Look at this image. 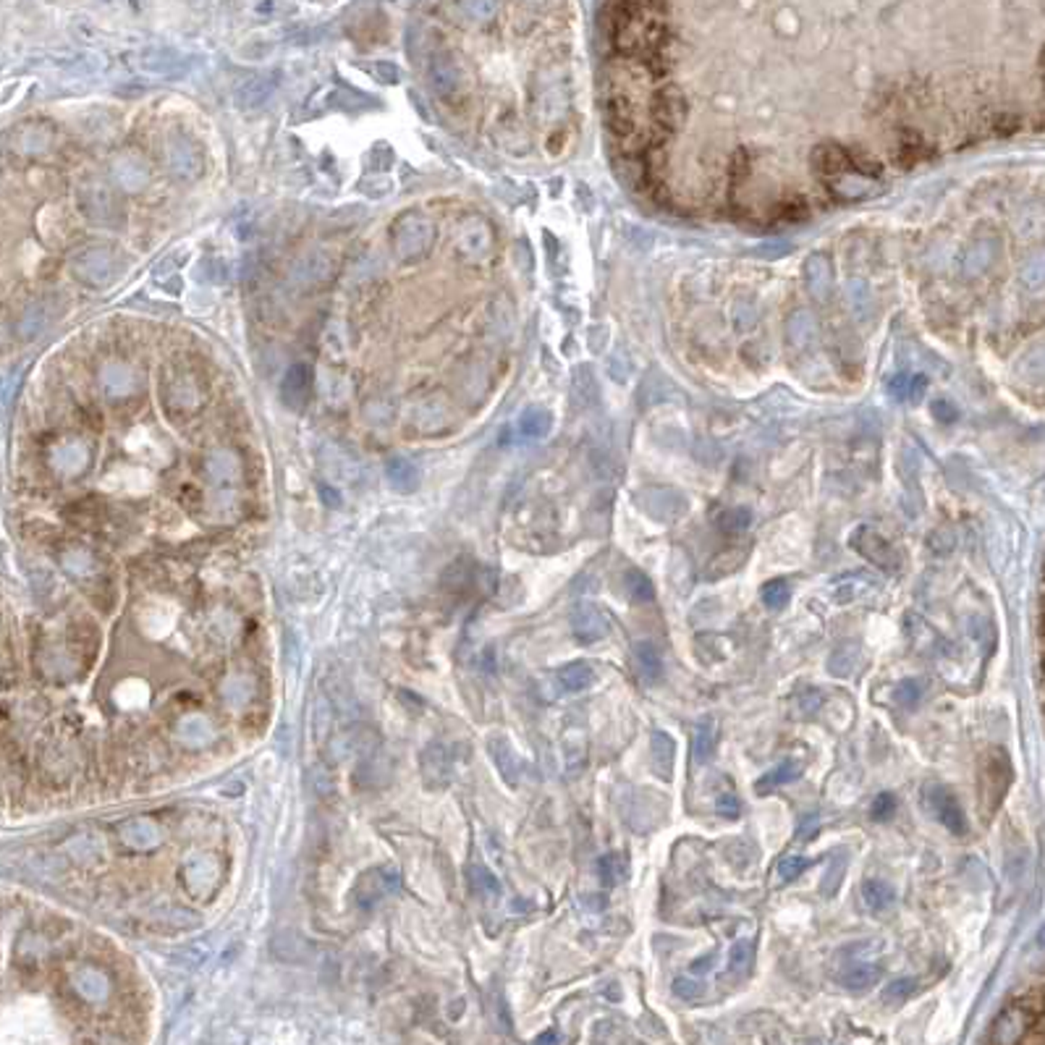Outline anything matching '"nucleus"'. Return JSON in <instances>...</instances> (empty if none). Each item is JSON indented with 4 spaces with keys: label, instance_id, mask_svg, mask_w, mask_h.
<instances>
[{
    "label": "nucleus",
    "instance_id": "1",
    "mask_svg": "<svg viewBox=\"0 0 1045 1045\" xmlns=\"http://www.w3.org/2000/svg\"><path fill=\"white\" fill-rule=\"evenodd\" d=\"M1012 778H1014V770H1012V760L1006 755V749L1001 747H990L980 755V763H977V799H980V815L990 818L1009 794L1012 789Z\"/></svg>",
    "mask_w": 1045,
    "mask_h": 1045
},
{
    "label": "nucleus",
    "instance_id": "2",
    "mask_svg": "<svg viewBox=\"0 0 1045 1045\" xmlns=\"http://www.w3.org/2000/svg\"><path fill=\"white\" fill-rule=\"evenodd\" d=\"M390 239H393L396 254L404 262H414V260H422L433 249L435 225H433V220L427 218L425 213L412 210V213H404L401 218L393 223Z\"/></svg>",
    "mask_w": 1045,
    "mask_h": 1045
},
{
    "label": "nucleus",
    "instance_id": "3",
    "mask_svg": "<svg viewBox=\"0 0 1045 1045\" xmlns=\"http://www.w3.org/2000/svg\"><path fill=\"white\" fill-rule=\"evenodd\" d=\"M1043 1014V1001L1040 995L1030 993V995H1022L1017 998L1012 1006H1006V1012L998 1017L995 1027H993V1043L995 1045H1017Z\"/></svg>",
    "mask_w": 1045,
    "mask_h": 1045
},
{
    "label": "nucleus",
    "instance_id": "4",
    "mask_svg": "<svg viewBox=\"0 0 1045 1045\" xmlns=\"http://www.w3.org/2000/svg\"><path fill=\"white\" fill-rule=\"evenodd\" d=\"M121 273L118 260L108 249L89 247L74 257V275L92 289H105Z\"/></svg>",
    "mask_w": 1045,
    "mask_h": 1045
},
{
    "label": "nucleus",
    "instance_id": "5",
    "mask_svg": "<svg viewBox=\"0 0 1045 1045\" xmlns=\"http://www.w3.org/2000/svg\"><path fill=\"white\" fill-rule=\"evenodd\" d=\"M922 799L928 804L930 815L946 830H951L954 836H964L967 833V818H964L962 807H959V799L954 797L951 789H946L940 784H928L922 789Z\"/></svg>",
    "mask_w": 1045,
    "mask_h": 1045
},
{
    "label": "nucleus",
    "instance_id": "6",
    "mask_svg": "<svg viewBox=\"0 0 1045 1045\" xmlns=\"http://www.w3.org/2000/svg\"><path fill=\"white\" fill-rule=\"evenodd\" d=\"M393 891H399V870L396 867H372V870L359 875L352 896L359 907L367 909L383 902L385 896H390Z\"/></svg>",
    "mask_w": 1045,
    "mask_h": 1045
},
{
    "label": "nucleus",
    "instance_id": "7",
    "mask_svg": "<svg viewBox=\"0 0 1045 1045\" xmlns=\"http://www.w3.org/2000/svg\"><path fill=\"white\" fill-rule=\"evenodd\" d=\"M79 210H82L87 218L97 220V223H105V225H118L124 220V213L118 207V199L113 197L110 189L105 187H87L79 194Z\"/></svg>",
    "mask_w": 1045,
    "mask_h": 1045
},
{
    "label": "nucleus",
    "instance_id": "8",
    "mask_svg": "<svg viewBox=\"0 0 1045 1045\" xmlns=\"http://www.w3.org/2000/svg\"><path fill=\"white\" fill-rule=\"evenodd\" d=\"M168 163H170L173 176H179L184 181L197 179L202 173V168H205L199 147L194 144L192 139L181 137V134H176V137L170 139V144H168Z\"/></svg>",
    "mask_w": 1045,
    "mask_h": 1045
},
{
    "label": "nucleus",
    "instance_id": "9",
    "mask_svg": "<svg viewBox=\"0 0 1045 1045\" xmlns=\"http://www.w3.org/2000/svg\"><path fill=\"white\" fill-rule=\"evenodd\" d=\"M427 77L433 84V92L438 97H454L462 87V69H459V60L451 53H435L430 58V66H427Z\"/></svg>",
    "mask_w": 1045,
    "mask_h": 1045
},
{
    "label": "nucleus",
    "instance_id": "10",
    "mask_svg": "<svg viewBox=\"0 0 1045 1045\" xmlns=\"http://www.w3.org/2000/svg\"><path fill=\"white\" fill-rule=\"evenodd\" d=\"M852 545L857 548V553H862L870 564H875L880 569H888V572L899 569V553L873 529H859L852 537Z\"/></svg>",
    "mask_w": 1045,
    "mask_h": 1045
},
{
    "label": "nucleus",
    "instance_id": "11",
    "mask_svg": "<svg viewBox=\"0 0 1045 1045\" xmlns=\"http://www.w3.org/2000/svg\"><path fill=\"white\" fill-rule=\"evenodd\" d=\"M572 629L579 642L590 645V642H598L603 639L605 634L610 632V624L603 616V610L592 603H579L572 613Z\"/></svg>",
    "mask_w": 1045,
    "mask_h": 1045
},
{
    "label": "nucleus",
    "instance_id": "12",
    "mask_svg": "<svg viewBox=\"0 0 1045 1045\" xmlns=\"http://www.w3.org/2000/svg\"><path fill=\"white\" fill-rule=\"evenodd\" d=\"M419 768L422 778L430 789H443L451 781V760L443 744H430L419 755Z\"/></svg>",
    "mask_w": 1045,
    "mask_h": 1045
},
{
    "label": "nucleus",
    "instance_id": "13",
    "mask_svg": "<svg viewBox=\"0 0 1045 1045\" xmlns=\"http://www.w3.org/2000/svg\"><path fill=\"white\" fill-rule=\"evenodd\" d=\"M634 665V674L645 682V684H658L663 679V655L653 642H637L629 653Z\"/></svg>",
    "mask_w": 1045,
    "mask_h": 1045
},
{
    "label": "nucleus",
    "instance_id": "14",
    "mask_svg": "<svg viewBox=\"0 0 1045 1045\" xmlns=\"http://www.w3.org/2000/svg\"><path fill=\"white\" fill-rule=\"evenodd\" d=\"M278 79H280V77H278L275 71L273 74H260V77L247 79V82L236 89V105L244 110L265 105V103L270 100V95L278 89Z\"/></svg>",
    "mask_w": 1045,
    "mask_h": 1045
},
{
    "label": "nucleus",
    "instance_id": "15",
    "mask_svg": "<svg viewBox=\"0 0 1045 1045\" xmlns=\"http://www.w3.org/2000/svg\"><path fill=\"white\" fill-rule=\"evenodd\" d=\"M456 249L462 254H467L472 260L477 257H485L488 249H490V228L482 218H469L462 231H459V239H456Z\"/></svg>",
    "mask_w": 1045,
    "mask_h": 1045
},
{
    "label": "nucleus",
    "instance_id": "16",
    "mask_svg": "<svg viewBox=\"0 0 1045 1045\" xmlns=\"http://www.w3.org/2000/svg\"><path fill=\"white\" fill-rule=\"evenodd\" d=\"M650 765H653V773L658 775L660 781H671L674 778L676 744H674V739L665 731H655L653 739H650Z\"/></svg>",
    "mask_w": 1045,
    "mask_h": 1045
},
{
    "label": "nucleus",
    "instance_id": "17",
    "mask_svg": "<svg viewBox=\"0 0 1045 1045\" xmlns=\"http://www.w3.org/2000/svg\"><path fill=\"white\" fill-rule=\"evenodd\" d=\"M270 951H273L278 959H283V962H307L315 951H312V946H309V940L307 938H302L299 933H294V930H283V933H275L273 938H270Z\"/></svg>",
    "mask_w": 1045,
    "mask_h": 1045
},
{
    "label": "nucleus",
    "instance_id": "18",
    "mask_svg": "<svg viewBox=\"0 0 1045 1045\" xmlns=\"http://www.w3.org/2000/svg\"><path fill=\"white\" fill-rule=\"evenodd\" d=\"M309 383H312V372L307 364H291L283 375V383H280V396L286 404L291 407H299L307 393H309Z\"/></svg>",
    "mask_w": 1045,
    "mask_h": 1045
},
{
    "label": "nucleus",
    "instance_id": "19",
    "mask_svg": "<svg viewBox=\"0 0 1045 1045\" xmlns=\"http://www.w3.org/2000/svg\"><path fill=\"white\" fill-rule=\"evenodd\" d=\"M385 477H388V482H390V488L396 493H414L419 488V469L414 467L409 459H404V456L388 459Z\"/></svg>",
    "mask_w": 1045,
    "mask_h": 1045
},
{
    "label": "nucleus",
    "instance_id": "20",
    "mask_svg": "<svg viewBox=\"0 0 1045 1045\" xmlns=\"http://www.w3.org/2000/svg\"><path fill=\"white\" fill-rule=\"evenodd\" d=\"M715 742H718V726H715L713 718H702L697 726H694V734H692V763L694 765H705L715 752Z\"/></svg>",
    "mask_w": 1045,
    "mask_h": 1045
},
{
    "label": "nucleus",
    "instance_id": "21",
    "mask_svg": "<svg viewBox=\"0 0 1045 1045\" xmlns=\"http://www.w3.org/2000/svg\"><path fill=\"white\" fill-rule=\"evenodd\" d=\"M488 749H490V755H493L495 768L500 770V775L514 786L517 778H519L522 763H519V757H517V752H514L511 742H509L506 737H493V739L488 742Z\"/></svg>",
    "mask_w": 1045,
    "mask_h": 1045
},
{
    "label": "nucleus",
    "instance_id": "22",
    "mask_svg": "<svg viewBox=\"0 0 1045 1045\" xmlns=\"http://www.w3.org/2000/svg\"><path fill=\"white\" fill-rule=\"evenodd\" d=\"M859 665H862V647L857 642H844L830 653L828 674H833L839 679H849L859 671Z\"/></svg>",
    "mask_w": 1045,
    "mask_h": 1045
},
{
    "label": "nucleus",
    "instance_id": "23",
    "mask_svg": "<svg viewBox=\"0 0 1045 1045\" xmlns=\"http://www.w3.org/2000/svg\"><path fill=\"white\" fill-rule=\"evenodd\" d=\"M799 773H802V763H799L797 757H786L784 763H778L775 768H770L768 773H763L757 778L755 792L757 794H770L773 789H781V786L792 784L794 778H799Z\"/></svg>",
    "mask_w": 1045,
    "mask_h": 1045
},
{
    "label": "nucleus",
    "instance_id": "24",
    "mask_svg": "<svg viewBox=\"0 0 1045 1045\" xmlns=\"http://www.w3.org/2000/svg\"><path fill=\"white\" fill-rule=\"evenodd\" d=\"M558 684L566 689V692H584L595 684V671L590 663L584 660H574V663H566L564 668H558L555 674Z\"/></svg>",
    "mask_w": 1045,
    "mask_h": 1045
},
{
    "label": "nucleus",
    "instance_id": "25",
    "mask_svg": "<svg viewBox=\"0 0 1045 1045\" xmlns=\"http://www.w3.org/2000/svg\"><path fill=\"white\" fill-rule=\"evenodd\" d=\"M862 902H865V907L870 909V912L883 914V912H888V909L894 907L896 891H894V885L885 883V880L870 878L862 883Z\"/></svg>",
    "mask_w": 1045,
    "mask_h": 1045
},
{
    "label": "nucleus",
    "instance_id": "26",
    "mask_svg": "<svg viewBox=\"0 0 1045 1045\" xmlns=\"http://www.w3.org/2000/svg\"><path fill=\"white\" fill-rule=\"evenodd\" d=\"M815 165L823 176H836V173L849 170L854 165V158L839 144H823L815 150ZM854 170H857V165H854Z\"/></svg>",
    "mask_w": 1045,
    "mask_h": 1045
},
{
    "label": "nucleus",
    "instance_id": "27",
    "mask_svg": "<svg viewBox=\"0 0 1045 1045\" xmlns=\"http://www.w3.org/2000/svg\"><path fill=\"white\" fill-rule=\"evenodd\" d=\"M113 173H115V181L124 187V189H132L137 192L147 184V163H142L134 155H124L118 158L113 165Z\"/></svg>",
    "mask_w": 1045,
    "mask_h": 1045
},
{
    "label": "nucleus",
    "instance_id": "28",
    "mask_svg": "<svg viewBox=\"0 0 1045 1045\" xmlns=\"http://www.w3.org/2000/svg\"><path fill=\"white\" fill-rule=\"evenodd\" d=\"M653 115H655V121H658L660 126L674 129V126L684 118V103H682V97H679L674 89H663L658 95V100H655Z\"/></svg>",
    "mask_w": 1045,
    "mask_h": 1045
},
{
    "label": "nucleus",
    "instance_id": "29",
    "mask_svg": "<svg viewBox=\"0 0 1045 1045\" xmlns=\"http://www.w3.org/2000/svg\"><path fill=\"white\" fill-rule=\"evenodd\" d=\"M880 964L875 962H857L852 964V967H847L844 972H841V985H847V988L852 990H865V988H873L875 983L880 980Z\"/></svg>",
    "mask_w": 1045,
    "mask_h": 1045
},
{
    "label": "nucleus",
    "instance_id": "30",
    "mask_svg": "<svg viewBox=\"0 0 1045 1045\" xmlns=\"http://www.w3.org/2000/svg\"><path fill=\"white\" fill-rule=\"evenodd\" d=\"M50 320H53V312H50L48 304H32L27 312L22 315V320H19V335L22 338H34V335H40L42 330L50 325Z\"/></svg>",
    "mask_w": 1045,
    "mask_h": 1045
},
{
    "label": "nucleus",
    "instance_id": "31",
    "mask_svg": "<svg viewBox=\"0 0 1045 1045\" xmlns=\"http://www.w3.org/2000/svg\"><path fill=\"white\" fill-rule=\"evenodd\" d=\"M810 867H812V859H807V857H799V854L784 857V859H778V865H775V880H778L781 885H786V883L797 880L799 875H804Z\"/></svg>",
    "mask_w": 1045,
    "mask_h": 1045
},
{
    "label": "nucleus",
    "instance_id": "32",
    "mask_svg": "<svg viewBox=\"0 0 1045 1045\" xmlns=\"http://www.w3.org/2000/svg\"><path fill=\"white\" fill-rule=\"evenodd\" d=\"M550 427V417L548 412H543V409H529V412L522 414V419H519V433H522L524 438H540V435H545Z\"/></svg>",
    "mask_w": 1045,
    "mask_h": 1045
},
{
    "label": "nucleus",
    "instance_id": "33",
    "mask_svg": "<svg viewBox=\"0 0 1045 1045\" xmlns=\"http://www.w3.org/2000/svg\"><path fill=\"white\" fill-rule=\"evenodd\" d=\"M69 464H74V472H82V467L87 464V451H84L82 445L69 443V445H63V448L55 451V467L69 474V472H71Z\"/></svg>",
    "mask_w": 1045,
    "mask_h": 1045
},
{
    "label": "nucleus",
    "instance_id": "34",
    "mask_svg": "<svg viewBox=\"0 0 1045 1045\" xmlns=\"http://www.w3.org/2000/svg\"><path fill=\"white\" fill-rule=\"evenodd\" d=\"M598 870H600V880L605 885H616L619 880L627 878V862L621 854H605Z\"/></svg>",
    "mask_w": 1045,
    "mask_h": 1045
},
{
    "label": "nucleus",
    "instance_id": "35",
    "mask_svg": "<svg viewBox=\"0 0 1045 1045\" xmlns=\"http://www.w3.org/2000/svg\"><path fill=\"white\" fill-rule=\"evenodd\" d=\"M752 954H755V946H752V940L749 938H739L734 946H731V951H729V967H726V972L729 975H734V972H742V969H747L749 967V962H752Z\"/></svg>",
    "mask_w": 1045,
    "mask_h": 1045
},
{
    "label": "nucleus",
    "instance_id": "36",
    "mask_svg": "<svg viewBox=\"0 0 1045 1045\" xmlns=\"http://www.w3.org/2000/svg\"><path fill=\"white\" fill-rule=\"evenodd\" d=\"M789 598H792V590H789V584H786L784 579H773V582H768V584L763 587V603L768 605V608H773V610L786 608V605H789Z\"/></svg>",
    "mask_w": 1045,
    "mask_h": 1045
},
{
    "label": "nucleus",
    "instance_id": "37",
    "mask_svg": "<svg viewBox=\"0 0 1045 1045\" xmlns=\"http://www.w3.org/2000/svg\"><path fill=\"white\" fill-rule=\"evenodd\" d=\"M469 883H472L474 891H480V894H490V896H495V894L500 891V883H498V878H495L485 865H472V867H469Z\"/></svg>",
    "mask_w": 1045,
    "mask_h": 1045
},
{
    "label": "nucleus",
    "instance_id": "38",
    "mask_svg": "<svg viewBox=\"0 0 1045 1045\" xmlns=\"http://www.w3.org/2000/svg\"><path fill=\"white\" fill-rule=\"evenodd\" d=\"M627 582H629V595H632V600H637V603H647V600H653V582L645 577L642 572H629L627 574Z\"/></svg>",
    "mask_w": 1045,
    "mask_h": 1045
},
{
    "label": "nucleus",
    "instance_id": "39",
    "mask_svg": "<svg viewBox=\"0 0 1045 1045\" xmlns=\"http://www.w3.org/2000/svg\"><path fill=\"white\" fill-rule=\"evenodd\" d=\"M914 990H917V980H912V977L894 980V983H888V985H885V990H883V1001H888V1004H899V1001L909 998Z\"/></svg>",
    "mask_w": 1045,
    "mask_h": 1045
},
{
    "label": "nucleus",
    "instance_id": "40",
    "mask_svg": "<svg viewBox=\"0 0 1045 1045\" xmlns=\"http://www.w3.org/2000/svg\"><path fill=\"white\" fill-rule=\"evenodd\" d=\"M920 697H922V687H920V682H914V679H907V682H902L899 687L894 689V700H896L902 708H914V705L920 702Z\"/></svg>",
    "mask_w": 1045,
    "mask_h": 1045
},
{
    "label": "nucleus",
    "instance_id": "41",
    "mask_svg": "<svg viewBox=\"0 0 1045 1045\" xmlns=\"http://www.w3.org/2000/svg\"><path fill=\"white\" fill-rule=\"evenodd\" d=\"M820 705H823V692L807 689V692L799 694V713L802 715H815L820 710Z\"/></svg>",
    "mask_w": 1045,
    "mask_h": 1045
},
{
    "label": "nucleus",
    "instance_id": "42",
    "mask_svg": "<svg viewBox=\"0 0 1045 1045\" xmlns=\"http://www.w3.org/2000/svg\"><path fill=\"white\" fill-rule=\"evenodd\" d=\"M372 71H375V77H378L383 84L401 82V69H399L396 63H390V60H378V63L372 66Z\"/></svg>",
    "mask_w": 1045,
    "mask_h": 1045
},
{
    "label": "nucleus",
    "instance_id": "43",
    "mask_svg": "<svg viewBox=\"0 0 1045 1045\" xmlns=\"http://www.w3.org/2000/svg\"><path fill=\"white\" fill-rule=\"evenodd\" d=\"M674 993H676L679 998H684V1001H694V998L702 995V983L689 980V977H679V980L674 983Z\"/></svg>",
    "mask_w": 1045,
    "mask_h": 1045
},
{
    "label": "nucleus",
    "instance_id": "44",
    "mask_svg": "<svg viewBox=\"0 0 1045 1045\" xmlns=\"http://www.w3.org/2000/svg\"><path fill=\"white\" fill-rule=\"evenodd\" d=\"M873 818L875 820H888L894 812H896V799H894V794H880L875 802H873Z\"/></svg>",
    "mask_w": 1045,
    "mask_h": 1045
},
{
    "label": "nucleus",
    "instance_id": "45",
    "mask_svg": "<svg viewBox=\"0 0 1045 1045\" xmlns=\"http://www.w3.org/2000/svg\"><path fill=\"white\" fill-rule=\"evenodd\" d=\"M715 812H718V815H723V818H737V815L742 812L739 797H734V794H723V797H718V802H715Z\"/></svg>",
    "mask_w": 1045,
    "mask_h": 1045
},
{
    "label": "nucleus",
    "instance_id": "46",
    "mask_svg": "<svg viewBox=\"0 0 1045 1045\" xmlns=\"http://www.w3.org/2000/svg\"><path fill=\"white\" fill-rule=\"evenodd\" d=\"M747 524H749V514H747V511H729V514L720 519L723 532H742Z\"/></svg>",
    "mask_w": 1045,
    "mask_h": 1045
},
{
    "label": "nucleus",
    "instance_id": "47",
    "mask_svg": "<svg viewBox=\"0 0 1045 1045\" xmlns=\"http://www.w3.org/2000/svg\"><path fill=\"white\" fill-rule=\"evenodd\" d=\"M459 8L467 11L469 19H488V16H493L495 11H498L495 3H462Z\"/></svg>",
    "mask_w": 1045,
    "mask_h": 1045
},
{
    "label": "nucleus",
    "instance_id": "48",
    "mask_svg": "<svg viewBox=\"0 0 1045 1045\" xmlns=\"http://www.w3.org/2000/svg\"><path fill=\"white\" fill-rule=\"evenodd\" d=\"M818 828H820V820L815 818V815H810V818H804L802 820V825L797 828V841H802V844H807L815 833H818Z\"/></svg>",
    "mask_w": 1045,
    "mask_h": 1045
},
{
    "label": "nucleus",
    "instance_id": "49",
    "mask_svg": "<svg viewBox=\"0 0 1045 1045\" xmlns=\"http://www.w3.org/2000/svg\"><path fill=\"white\" fill-rule=\"evenodd\" d=\"M715 962V951H710V954H705L702 959H697V962L689 964V972L692 975H705L708 969H710V964Z\"/></svg>",
    "mask_w": 1045,
    "mask_h": 1045
},
{
    "label": "nucleus",
    "instance_id": "50",
    "mask_svg": "<svg viewBox=\"0 0 1045 1045\" xmlns=\"http://www.w3.org/2000/svg\"><path fill=\"white\" fill-rule=\"evenodd\" d=\"M320 495H323V500H325V506H330V509H341V493L338 490H333L330 485H320Z\"/></svg>",
    "mask_w": 1045,
    "mask_h": 1045
},
{
    "label": "nucleus",
    "instance_id": "51",
    "mask_svg": "<svg viewBox=\"0 0 1045 1045\" xmlns=\"http://www.w3.org/2000/svg\"><path fill=\"white\" fill-rule=\"evenodd\" d=\"M1040 634L1045 637V595L1043 600H1040Z\"/></svg>",
    "mask_w": 1045,
    "mask_h": 1045
},
{
    "label": "nucleus",
    "instance_id": "52",
    "mask_svg": "<svg viewBox=\"0 0 1045 1045\" xmlns=\"http://www.w3.org/2000/svg\"><path fill=\"white\" fill-rule=\"evenodd\" d=\"M1038 943H1040V946H1045V925H1043V928H1040V935H1038Z\"/></svg>",
    "mask_w": 1045,
    "mask_h": 1045
},
{
    "label": "nucleus",
    "instance_id": "53",
    "mask_svg": "<svg viewBox=\"0 0 1045 1045\" xmlns=\"http://www.w3.org/2000/svg\"><path fill=\"white\" fill-rule=\"evenodd\" d=\"M1043 671H1045V660H1043Z\"/></svg>",
    "mask_w": 1045,
    "mask_h": 1045
}]
</instances>
